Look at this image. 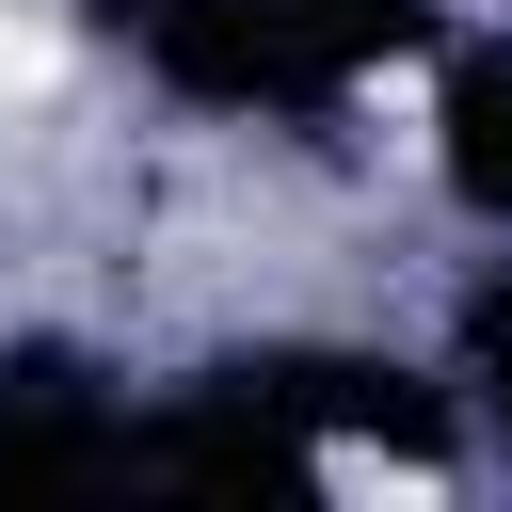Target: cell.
<instances>
[{"instance_id":"6da1fadb","label":"cell","mask_w":512,"mask_h":512,"mask_svg":"<svg viewBox=\"0 0 512 512\" xmlns=\"http://www.w3.org/2000/svg\"><path fill=\"white\" fill-rule=\"evenodd\" d=\"M368 128H384V144H432V80L384 64V80H368Z\"/></svg>"},{"instance_id":"3957f363","label":"cell","mask_w":512,"mask_h":512,"mask_svg":"<svg viewBox=\"0 0 512 512\" xmlns=\"http://www.w3.org/2000/svg\"><path fill=\"white\" fill-rule=\"evenodd\" d=\"M48 64H64L48 32H0V96H48Z\"/></svg>"},{"instance_id":"7a4b0ae2","label":"cell","mask_w":512,"mask_h":512,"mask_svg":"<svg viewBox=\"0 0 512 512\" xmlns=\"http://www.w3.org/2000/svg\"><path fill=\"white\" fill-rule=\"evenodd\" d=\"M336 496H432V464H384V448H320Z\"/></svg>"}]
</instances>
